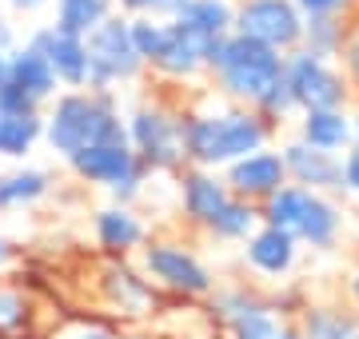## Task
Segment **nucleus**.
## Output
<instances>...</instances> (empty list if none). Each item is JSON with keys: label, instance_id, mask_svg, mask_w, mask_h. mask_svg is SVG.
Listing matches in <instances>:
<instances>
[{"label": "nucleus", "instance_id": "412c9836", "mask_svg": "<svg viewBox=\"0 0 359 339\" xmlns=\"http://www.w3.org/2000/svg\"><path fill=\"white\" fill-rule=\"evenodd\" d=\"M44 140V108H13L0 104V156L25 160Z\"/></svg>", "mask_w": 359, "mask_h": 339}, {"label": "nucleus", "instance_id": "dca6fc26", "mask_svg": "<svg viewBox=\"0 0 359 339\" xmlns=\"http://www.w3.org/2000/svg\"><path fill=\"white\" fill-rule=\"evenodd\" d=\"M92 232H96V244H100L112 260H124L132 251H140V244L148 240V223L140 220V212L132 204H108V208L92 212Z\"/></svg>", "mask_w": 359, "mask_h": 339}, {"label": "nucleus", "instance_id": "f8f14e48", "mask_svg": "<svg viewBox=\"0 0 359 339\" xmlns=\"http://www.w3.org/2000/svg\"><path fill=\"white\" fill-rule=\"evenodd\" d=\"M28 44L52 64L60 88H88V44L76 32H65L56 25H40Z\"/></svg>", "mask_w": 359, "mask_h": 339}, {"label": "nucleus", "instance_id": "c9c22d12", "mask_svg": "<svg viewBox=\"0 0 359 339\" xmlns=\"http://www.w3.org/2000/svg\"><path fill=\"white\" fill-rule=\"evenodd\" d=\"M65 339H116L108 327H100V324H76V327H68L65 331Z\"/></svg>", "mask_w": 359, "mask_h": 339}, {"label": "nucleus", "instance_id": "473e14b6", "mask_svg": "<svg viewBox=\"0 0 359 339\" xmlns=\"http://www.w3.org/2000/svg\"><path fill=\"white\" fill-rule=\"evenodd\" d=\"M295 8L304 13V20H311V16H351L355 0H295Z\"/></svg>", "mask_w": 359, "mask_h": 339}, {"label": "nucleus", "instance_id": "c85d7f7f", "mask_svg": "<svg viewBox=\"0 0 359 339\" xmlns=\"http://www.w3.org/2000/svg\"><path fill=\"white\" fill-rule=\"evenodd\" d=\"M268 300H259L256 291H248V287H224V291H216L212 296V319L216 324H236V319H244L248 312H256V307H264Z\"/></svg>", "mask_w": 359, "mask_h": 339}, {"label": "nucleus", "instance_id": "cd10ccee", "mask_svg": "<svg viewBox=\"0 0 359 339\" xmlns=\"http://www.w3.org/2000/svg\"><path fill=\"white\" fill-rule=\"evenodd\" d=\"M128 36H132L136 56H140L144 68H148L156 56H160V48H164V40H168V20H160V16H128Z\"/></svg>", "mask_w": 359, "mask_h": 339}, {"label": "nucleus", "instance_id": "4468645a", "mask_svg": "<svg viewBox=\"0 0 359 339\" xmlns=\"http://www.w3.org/2000/svg\"><path fill=\"white\" fill-rule=\"evenodd\" d=\"M244 263L256 275H264V279H283L299 263V240L292 232H283V228L259 223L256 232L244 240Z\"/></svg>", "mask_w": 359, "mask_h": 339}, {"label": "nucleus", "instance_id": "f704fd0d", "mask_svg": "<svg viewBox=\"0 0 359 339\" xmlns=\"http://www.w3.org/2000/svg\"><path fill=\"white\" fill-rule=\"evenodd\" d=\"M16 44H20L16 40V20H13V13L0 8V53H13Z\"/></svg>", "mask_w": 359, "mask_h": 339}, {"label": "nucleus", "instance_id": "72a5a7b5", "mask_svg": "<svg viewBox=\"0 0 359 339\" xmlns=\"http://www.w3.org/2000/svg\"><path fill=\"white\" fill-rule=\"evenodd\" d=\"M339 192L359 196V148H347L339 156Z\"/></svg>", "mask_w": 359, "mask_h": 339}, {"label": "nucleus", "instance_id": "2eb2a0df", "mask_svg": "<svg viewBox=\"0 0 359 339\" xmlns=\"http://www.w3.org/2000/svg\"><path fill=\"white\" fill-rule=\"evenodd\" d=\"M104 296L120 315H132V319H144V315H156L160 300H156V284L140 268H132L124 260H112L104 268Z\"/></svg>", "mask_w": 359, "mask_h": 339}, {"label": "nucleus", "instance_id": "ea45409f", "mask_svg": "<svg viewBox=\"0 0 359 339\" xmlns=\"http://www.w3.org/2000/svg\"><path fill=\"white\" fill-rule=\"evenodd\" d=\"M271 339H304V331H299V324H280Z\"/></svg>", "mask_w": 359, "mask_h": 339}, {"label": "nucleus", "instance_id": "ddd939ff", "mask_svg": "<svg viewBox=\"0 0 359 339\" xmlns=\"http://www.w3.org/2000/svg\"><path fill=\"white\" fill-rule=\"evenodd\" d=\"M72 176L84 184H96V188H112L120 184L124 176L140 168V160L136 152L128 148V140H108V144H88V148H80L76 156L65 160Z\"/></svg>", "mask_w": 359, "mask_h": 339}, {"label": "nucleus", "instance_id": "6e6552de", "mask_svg": "<svg viewBox=\"0 0 359 339\" xmlns=\"http://www.w3.org/2000/svg\"><path fill=\"white\" fill-rule=\"evenodd\" d=\"M231 32L259 40L276 53H292L304 44V13L295 0H236Z\"/></svg>", "mask_w": 359, "mask_h": 339}, {"label": "nucleus", "instance_id": "c756f323", "mask_svg": "<svg viewBox=\"0 0 359 339\" xmlns=\"http://www.w3.org/2000/svg\"><path fill=\"white\" fill-rule=\"evenodd\" d=\"M259 112V116L268 120V124H276V128H280L283 120H295L299 116V108H295V96H292V88H287V80H276V84H271L268 92H264V96H259L256 104H252Z\"/></svg>", "mask_w": 359, "mask_h": 339}, {"label": "nucleus", "instance_id": "a18cd8bd", "mask_svg": "<svg viewBox=\"0 0 359 339\" xmlns=\"http://www.w3.org/2000/svg\"><path fill=\"white\" fill-rule=\"evenodd\" d=\"M351 16H359V0H355V13H351Z\"/></svg>", "mask_w": 359, "mask_h": 339}, {"label": "nucleus", "instance_id": "e433bc0d", "mask_svg": "<svg viewBox=\"0 0 359 339\" xmlns=\"http://www.w3.org/2000/svg\"><path fill=\"white\" fill-rule=\"evenodd\" d=\"M112 4L124 16H156V0H112Z\"/></svg>", "mask_w": 359, "mask_h": 339}, {"label": "nucleus", "instance_id": "aec40b11", "mask_svg": "<svg viewBox=\"0 0 359 339\" xmlns=\"http://www.w3.org/2000/svg\"><path fill=\"white\" fill-rule=\"evenodd\" d=\"M295 136L320 152L344 156L351 148V108H308L295 116Z\"/></svg>", "mask_w": 359, "mask_h": 339}, {"label": "nucleus", "instance_id": "393cba45", "mask_svg": "<svg viewBox=\"0 0 359 339\" xmlns=\"http://www.w3.org/2000/svg\"><path fill=\"white\" fill-rule=\"evenodd\" d=\"M184 28H192L196 36L204 40H219L231 32V20H236V0H192L184 16H176Z\"/></svg>", "mask_w": 359, "mask_h": 339}, {"label": "nucleus", "instance_id": "bb28decb", "mask_svg": "<svg viewBox=\"0 0 359 339\" xmlns=\"http://www.w3.org/2000/svg\"><path fill=\"white\" fill-rule=\"evenodd\" d=\"M347 32H351V16H311L304 20V48L327 60H339Z\"/></svg>", "mask_w": 359, "mask_h": 339}, {"label": "nucleus", "instance_id": "6ab92c4d", "mask_svg": "<svg viewBox=\"0 0 359 339\" xmlns=\"http://www.w3.org/2000/svg\"><path fill=\"white\" fill-rule=\"evenodd\" d=\"M8 84H13L16 92H25L28 100H36L40 108L48 104L56 92H65L60 80H56V72H52V64L28 44V40L16 44L13 53H8Z\"/></svg>", "mask_w": 359, "mask_h": 339}, {"label": "nucleus", "instance_id": "1a4fd4ad", "mask_svg": "<svg viewBox=\"0 0 359 339\" xmlns=\"http://www.w3.org/2000/svg\"><path fill=\"white\" fill-rule=\"evenodd\" d=\"M216 40L196 36L192 28H184L180 20H168V40L160 56H156L148 72L160 84H204L208 80V48Z\"/></svg>", "mask_w": 359, "mask_h": 339}, {"label": "nucleus", "instance_id": "a19ab883", "mask_svg": "<svg viewBox=\"0 0 359 339\" xmlns=\"http://www.w3.org/2000/svg\"><path fill=\"white\" fill-rule=\"evenodd\" d=\"M8 263H13V244L0 235V268H8Z\"/></svg>", "mask_w": 359, "mask_h": 339}, {"label": "nucleus", "instance_id": "79ce46f5", "mask_svg": "<svg viewBox=\"0 0 359 339\" xmlns=\"http://www.w3.org/2000/svg\"><path fill=\"white\" fill-rule=\"evenodd\" d=\"M351 148H359V104H351Z\"/></svg>", "mask_w": 359, "mask_h": 339}, {"label": "nucleus", "instance_id": "c03bdc74", "mask_svg": "<svg viewBox=\"0 0 359 339\" xmlns=\"http://www.w3.org/2000/svg\"><path fill=\"white\" fill-rule=\"evenodd\" d=\"M347 291H351V300H355V307H359V268L351 272V279H347Z\"/></svg>", "mask_w": 359, "mask_h": 339}, {"label": "nucleus", "instance_id": "2f4dec72", "mask_svg": "<svg viewBox=\"0 0 359 339\" xmlns=\"http://www.w3.org/2000/svg\"><path fill=\"white\" fill-rule=\"evenodd\" d=\"M25 319H28V300L16 287L0 284V331H16Z\"/></svg>", "mask_w": 359, "mask_h": 339}, {"label": "nucleus", "instance_id": "20e7f679", "mask_svg": "<svg viewBox=\"0 0 359 339\" xmlns=\"http://www.w3.org/2000/svg\"><path fill=\"white\" fill-rule=\"evenodd\" d=\"M124 132H128V148L152 176H172L188 164L184 160V104H172L164 96L140 100L132 112H124Z\"/></svg>", "mask_w": 359, "mask_h": 339}, {"label": "nucleus", "instance_id": "423d86ee", "mask_svg": "<svg viewBox=\"0 0 359 339\" xmlns=\"http://www.w3.org/2000/svg\"><path fill=\"white\" fill-rule=\"evenodd\" d=\"M283 80L295 96V108L308 112V108H351L355 104V92L347 84L339 60L308 53L304 44L283 53Z\"/></svg>", "mask_w": 359, "mask_h": 339}, {"label": "nucleus", "instance_id": "b1692460", "mask_svg": "<svg viewBox=\"0 0 359 339\" xmlns=\"http://www.w3.org/2000/svg\"><path fill=\"white\" fill-rule=\"evenodd\" d=\"M52 192V176L44 168H16L0 176V212L25 208V204H36Z\"/></svg>", "mask_w": 359, "mask_h": 339}, {"label": "nucleus", "instance_id": "f257e3e1", "mask_svg": "<svg viewBox=\"0 0 359 339\" xmlns=\"http://www.w3.org/2000/svg\"><path fill=\"white\" fill-rule=\"evenodd\" d=\"M276 124L259 116L256 108L231 104L208 88L196 104H184V160L196 168L224 172L240 156L268 148Z\"/></svg>", "mask_w": 359, "mask_h": 339}, {"label": "nucleus", "instance_id": "7ed1b4c3", "mask_svg": "<svg viewBox=\"0 0 359 339\" xmlns=\"http://www.w3.org/2000/svg\"><path fill=\"white\" fill-rule=\"evenodd\" d=\"M283 76V53L259 44V40H248L240 32H228L219 36L212 48H208V88L231 100V104H256L259 96Z\"/></svg>", "mask_w": 359, "mask_h": 339}, {"label": "nucleus", "instance_id": "7c9ffc66", "mask_svg": "<svg viewBox=\"0 0 359 339\" xmlns=\"http://www.w3.org/2000/svg\"><path fill=\"white\" fill-rule=\"evenodd\" d=\"M276 327H280V312H276L271 303H264L256 312H248L244 319L228 324V339H271Z\"/></svg>", "mask_w": 359, "mask_h": 339}, {"label": "nucleus", "instance_id": "a211bd4d", "mask_svg": "<svg viewBox=\"0 0 359 339\" xmlns=\"http://www.w3.org/2000/svg\"><path fill=\"white\" fill-rule=\"evenodd\" d=\"M292 235L299 240V248H311V251H332L339 244L344 212L332 200V192H311L308 188V200H304V212H299Z\"/></svg>", "mask_w": 359, "mask_h": 339}, {"label": "nucleus", "instance_id": "39448f33", "mask_svg": "<svg viewBox=\"0 0 359 339\" xmlns=\"http://www.w3.org/2000/svg\"><path fill=\"white\" fill-rule=\"evenodd\" d=\"M84 44H88V88L92 92H120L124 84H136L148 72L144 60L136 56V48H132L128 16L124 13H112L108 20H100L84 36Z\"/></svg>", "mask_w": 359, "mask_h": 339}, {"label": "nucleus", "instance_id": "4be33fe9", "mask_svg": "<svg viewBox=\"0 0 359 339\" xmlns=\"http://www.w3.org/2000/svg\"><path fill=\"white\" fill-rule=\"evenodd\" d=\"M299 331H304V339H359V312L308 303L299 312Z\"/></svg>", "mask_w": 359, "mask_h": 339}, {"label": "nucleus", "instance_id": "58836bf2", "mask_svg": "<svg viewBox=\"0 0 359 339\" xmlns=\"http://www.w3.org/2000/svg\"><path fill=\"white\" fill-rule=\"evenodd\" d=\"M188 4H192V0H156V16H160V20H176V16H184Z\"/></svg>", "mask_w": 359, "mask_h": 339}, {"label": "nucleus", "instance_id": "5701e85b", "mask_svg": "<svg viewBox=\"0 0 359 339\" xmlns=\"http://www.w3.org/2000/svg\"><path fill=\"white\" fill-rule=\"evenodd\" d=\"M259 223H264V216H259V204L231 196L228 204L219 208L216 220L208 223V235H212V240H219V244H244V240L256 232Z\"/></svg>", "mask_w": 359, "mask_h": 339}, {"label": "nucleus", "instance_id": "f3484780", "mask_svg": "<svg viewBox=\"0 0 359 339\" xmlns=\"http://www.w3.org/2000/svg\"><path fill=\"white\" fill-rule=\"evenodd\" d=\"M280 156L292 184L311 188V192H339V156L335 152H320L295 136L280 148Z\"/></svg>", "mask_w": 359, "mask_h": 339}, {"label": "nucleus", "instance_id": "37998d69", "mask_svg": "<svg viewBox=\"0 0 359 339\" xmlns=\"http://www.w3.org/2000/svg\"><path fill=\"white\" fill-rule=\"evenodd\" d=\"M8 88V53H0V92Z\"/></svg>", "mask_w": 359, "mask_h": 339}, {"label": "nucleus", "instance_id": "f03ea898", "mask_svg": "<svg viewBox=\"0 0 359 339\" xmlns=\"http://www.w3.org/2000/svg\"><path fill=\"white\" fill-rule=\"evenodd\" d=\"M44 112V144L60 160L76 156L88 144L128 140L124 132V112L116 92H92V88H65L56 92Z\"/></svg>", "mask_w": 359, "mask_h": 339}, {"label": "nucleus", "instance_id": "0eeeda50", "mask_svg": "<svg viewBox=\"0 0 359 339\" xmlns=\"http://www.w3.org/2000/svg\"><path fill=\"white\" fill-rule=\"evenodd\" d=\"M140 272L156 287L176 291V296H212L216 287L212 268L184 240H168V235H148L140 244Z\"/></svg>", "mask_w": 359, "mask_h": 339}, {"label": "nucleus", "instance_id": "9d476101", "mask_svg": "<svg viewBox=\"0 0 359 339\" xmlns=\"http://www.w3.org/2000/svg\"><path fill=\"white\" fill-rule=\"evenodd\" d=\"M176 192H180V216L188 228H200L208 232V223L219 216V208L231 200V188L224 180V172L216 168H188L176 172Z\"/></svg>", "mask_w": 359, "mask_h": 339}, {"label": "nucleus", "instance_id": "a878e982", "mask_svg": "<svg viewBox=\"0 0 359 339\" xmlns=\"http://www.w3.org/2000/svg\"><path fill=\"white\" fill-rule=\"evenodd\" d=\"M112 13V0H52V25L65 28V32H76V36H88Z\"/></svg>", "mask_w": 359, "mask_h": 339}, {"label": "nucleus", "instance_id": "9b49d317", "mask_svg": "<svg viewBox=\"0 0 359 339\" xmlns=\"http://www.w3.org/2000/svg\"><path fill=\"white\" fill-rule=\"evenodd\" d=\"M224 180H228L231 196L264 204L271 192H280L283 184H287V168H283L280 148H256V152L240 156L236 164H228L224 168Z\"/></svg>", "mask_w": 359, "mask_h": 339}, {"label": "nucleus", "instance_id": "4c0bfd02", "mask_svg": "<svg viewBox=\"0 0 359 339\" xmlns=\"http://www.w3.org/2000/svg\"><path fill=\"white\" fill-rule=\"evenodd\" d=\"M52 0H0V8H8V13H20V16H28V13H40V8H48Z\"/></svg>", "mask_w": 359, "mask_h": 339}]
</instances>
